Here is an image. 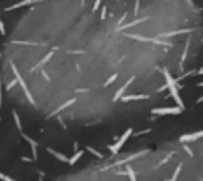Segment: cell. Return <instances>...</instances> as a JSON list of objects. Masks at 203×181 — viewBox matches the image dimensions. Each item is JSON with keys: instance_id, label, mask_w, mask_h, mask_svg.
<instances>
[{"instance_id": "cell-21", "label": "cell", "mask_w": 203, "mask_h": 181, "mask_svg": "<svg viewBox=\"0 0 203 181\" xmlns=\"http://www.w3.org/2000/svg\"><path fill=\"white\" fill-rule=\"evenodd\" d=\"M0 33L2 35H6V30H5V24L2 22V19H0Z\"/></svg>"}, {"instance_id": "cell-27", "label": "cell", "mask_w": 203, "mask_h": 181, "mask_svg": "<svg viewBox=\"0 0 203 181\" xmlns=\"http://www.w3.org/2000/svg\"><path fill=\"white\" fill-rule=\"evenodd\" d=\"M0 180H5V181H11L13 178H10V176H6V175H3V173H0Z\"/></svg>"}, {"instance_id": "cell-30", "label": "cell", "mask_w": 203, "mask_h": 181, "mask_svg": "<svg viewBox=\"0 0 203 181\" xmlns=\"http://www.w3.org/2000/svg\"><path fill=\"white\" fill-rule=\"evenodd\" d=\"M202 102H203V95L200 97V99H197V103H202Z\"/></svg>"}, {"instance_id": "cell-6", "label": "cell", "mask_w": 203, "mask_h": 181, "mask_svg": "<svg viewBox=\"0 0 203 181\" xmlns=\"http://www.w3.org/2000/svg\"><path fill=\"white\" fill-rule=\"evenodd\" d=\"M21 135H22V138H24L26 142H29L30 148H32V156H33V159H37V156H38V153H37V146H38V143H37L35 140H32L30 137H27L26 133H21Z\"/></svg>"}, {"instance_id": "cell-5", "label": "cell", "mask_w": 203, "mask_h": 181, "mask_svg": "<svg viewBox=\"0 0 203 181\" xmlns=\"http://www.w3.org/2000/svg\"><path fill=\"white\" fill-rule=\"evenodd\" d=\"M203 137V130L202 132H195V133H189V135H182L181 138H179V142L181 143H187V142H194V140H198Z\"/></svg>"}, {"instance_id": "cell-31", "label": "cell", "mask_w": 203, "mask_h": 181, "mask_svg": "<svg viewBox=\"0 0 203 181\" xmlns=\"http://www.w3.org/2000/svg\"><path fill=\"white\" fill-rule=\"evenodd\" d=\"M198 86H202V88H203V81H202V83H198Z\"/></svg>"}, {"instance_id": "cell-18", "label": "cell", "mask_w": 203, "mask_h": 181, "mask_svg": "<svg viewBox=\"0 0 203 181\" xmlns=\"http://www.w3.org/2000/svg\"><path fill=\"white\" fill-rule=\"evenodd\" d=\"M51 57H52V53H48V54H46V57H43V60H40V62H38V65H43V64H46ZM38 65H37V67H38Z\"/></svg>"}, {"instance_id": "cell-13", "label": "cell", "mask_w": 203, "mask_h": 181, "mask_svg": "<svg viewBox=\"0 0 203 181\" xmlns=\"http://www.w3.org/2000/svg\"><path fill=\"white\" fill-rule=\"evenodd\" d=\"M191 30H175V32H162L159 33V37H173V35H179V33H187Z\"/></svg>"}, {"instance_id": "cell-12", "label": "cell", "mask_w": 203, "mask_h": 181, "mask_svg": "<svg viewBox=\"0 0 203 181\" xmlns=\"http://www.w3.org/2000/svg\"><path fill=\"white\" fill-rule=\"evenodd\" d=\"M83 154H84V151H78V153H75V154H73V156L68 159V164H70V165H75L78 160L83 157Z\"/></svg>"}, {"instance_id": "cell-15", "label": "cell", "mask_w": 203, "mask_h": 181, "mask_svg": "<svg viewBox=\"0 0 203 181\" xmlns=\"http://www.w3.org/2000/svg\"><path fill=\"white\" fill-rule=\"evenodd\" d=\"M11 115H13V118H14L16 127H18V129H19V130H21V132H22V124H21V118H19L18 111H16V110H13V111H11Z\"/></svg>"}, {"instance_id": "cell-20", "label": "cell", "mask_w": 203, "mask_h": 181, "mask_svg": "<svg viewBox=\"0 0 203 181\" xmlns=\"http://www.w3.org/2000/svg\"><path fill=\"white\" fill-rule=\"evenodd\" d=\"M181 167H182V165H181V164H179V165L176 167V172H175V175H173V176H171V180H176V178H178V175H179V172H181Z\"/></svg>"}, {"instance_id": "cell-26", "label": "cell", "mask_w": 203, "mask_h": 181, "mask_svg": "<svg viewBox=\"0 0 203 181\" xmlns=\"http://www.w3.org/2000/svg\"><path fill=\"white\" fill-rule=\"evenodd\" d=\"M21 160H24V162H33L35 159H30V157H27V156H22Z\"/></svg>"}, {"instance_id": "cell-23", "label": "cell", "mask_w": 203, "mask_h": 181, "mask_svg": "<svg viewBox=\"0 0 203 181\" xmlns=\"http://www.w3.org/2000/svg\"><path fill=\"white\" fill-rule=\"evenodd\" d=\"M100 2H102V0H95V3H94V6H92V11H97V10H99Z\"/></svg>"}, {"instance_id": "cell-1", "label": "cell", "mask_w": 203, "mask_h": 181, "mask_svg": "<svg viewBox=\"0 0 203 181\" xmlns=\"http://www.w3.org/2000/svg\"><path fill=\"white\" fill-rule=\"evenodd\" d=\"M164 76H165V79H167V88H168V91H170L171 97H173L175 102L178 103V106H181V108L184 110L186 106H184V102H182L181 95H179V91H178L179 86L176 84V79L171 78V75H170V72H168V70H164Z\"/></svg>"}, {"instance_id": "cell-7", "label": "cell", "mask_w": 203, "mask_h": 181, "mask_svg": "<svg viewBox=\"0 0 203 181\" xmlns=\"http://www.w3.org/2000/svg\"><path fill=\"white\" fill-rule=\"evenodd\" d=\"M46 151H48L49 154H52V156L56 157L57 160H60V162H68V157H67L65 154H60V153H57V151L51 149V148H46Z\"/></svg>"}, {"instance_id": "cell-24", "label": "cell", "mask_w": 203, "mask_h": 181, "mask_svg": "<svg viewBox=\"0 0 203 181\" xmlns=\"http://www.w3.org/2000/svg\"><path fill=\"white\" fill-rule=\"evenodd\" d=\"M106 18V6H103L102 8V16H100V19H105Z\"/></svg>"}, {"instance_id": "cell-25", "label": "cell", "mask_w": 203, "mask_h": 181, "mask_svg": "<svg viewBox=\"0 0 203 181\" xmlns=\"http://www.w3.org/2000/svg\"><path fill=\"white\" fill-rule=\"evenodd\" d=\"M182 148H184V151H186V153H187V154H189V156H192V149H191V148H189V146H187V145H184V146H182Z\"/></svg>"}, {"instance_id": "cell-3", "label": "cell", "mask_w": 203, "mask_h": 181, "mask_svg": "<svg viewBox=\"0 0 203 181\" xmlns=\"http://www.w3.org/2000/svg\"><path fill=\"white\" fill-rule=\"evenodd\" d=\"M182 111L181 106H167V108H154L152 115H159V116H165V115H179Z\"/></svg>"}, {"instance_id": "cell-4", "label": "cell", "mask_w": 203, "mask_h": 181, "mask_svg": "<svg viewBox=\"0 0 203 181\" xmlns=\"http://www.w3.org/2000/svg\"><path fill=\"white\" fill-rule=\"evenodd\" d=\"M132 132H133V130H132V129H127L126 132L122 133V137H121V138L117 140V143H116V145L110 146V151H111V153H113V154H116L117 151H119L121 148H122V146H124V143L127 142V138H128V137L132 135Z\"/></svg>"}, {"instance_id": "cell-17", "label": "cell", "mask_w": 203, "mask_h": 181, "mask_svg": "<svg viewBox=\"0 0 203 181\" xmlns=\"http://www.w3.org/2000/svg\"><path fill=\"white\" fill-rule=\"evenodd\" d=\"M127 173H128V178H130V180H137V175H135V173H133V170H132V167H128L127 165Z\"/></svg>"}, {"instance_id": "cell-32", "label": "cell", "mask_w": 203, "mask_h": 181, "mask_svg": "<svg viewBox=\"0 0 203 181\" xmlns=\"http://www.w3.org/2000/svg\"><path fill=\"white\" fill-rule=\"evenodd\" d=\"M0 57H2V56H0Z\"/></svg>"}, {"instance_id": "cell-28", "label": "cell", "mask_w": 203, "mask_h": 181, "mask_svg": "<svg viewBox=\"0 0 203 181\" xmlns=\"http://www.w3.org/2000/svg\"><path fill=\"white\" fill-rule=\"evenodd\" d=\"M0 108H2V78H0Z\"/></svg>"}, {"instance_id": "cell-2", "label": "cell", "mask_w": 203, "mask_h": 181, "mask_svg": "<svg viewBox=\"0 0 203 181\" xmlns=\"http://www.w3.org/2000/svg\"><path fill=\"white\" fill-rule=\"evenodd\" d=\"M11 68H13V73L16 75V78H18V83L21 84V88H22V91L26 92V97H27V100H29L32 105H35V100H33V97H32V94L29 92V89H27V86H26V83H24V79L21 78V75H19V72H18V68H16V65L14 64H11Z\"/></svg>"}, {"instance_id": "cell-16", "label": "cell", "mask_w": 203, "mask_h": 181, "mask_svg": "<svg viewBox=\"0 0 203 181\" xmlns=\"http://www.w3.org/2000/svg\"><path fill=\"white\" fill-rule=\"evenodd\" d=\"M86 149L89 151V153H92L94 156H97V157H100V159H103V154H102V153H99V151H97V149H94L92 146H87Z\"/></svg>"}, {"instance_id": "cell-22", "label": "cell", "mask_w": 203, "mask_h": 181, "mask_svg": "<svg viewBox=\"0 0 203 181\" xmlns=\"http://www.w3.org/2000/svg\"><path fill=\"white\" fill-rule=\"evenodd\" d=\"M16 83H18V78H16V79H13V81H11V83H10V84H8V86H6V89H8V91H10V89H11V88H14V86H16Z\"/></svg>"}, {"instance_id": "cell-10", "label": "cell", "mask_w": 203, "mask_h": 181, "mask_svg": "<svg viewBox=\"0 0 203 181\" xmlns=\"http://www.w3.org/2000/svg\"><path fill=\"white\" fill-rule=\"evenodd\" d=\"M148 18H141V19H135V21H132V22H128V24L126 26H119L117 27V30H126V29H130V27H133V26H137V24H141V22H144Z\"/></svg>"}, {"instance_id": "cell-29", "label": "cell", "mask_w": 203, "mask_h": 181, "mask_svg": "<svg viewBox=\"0 0 203 181\" xmlns=\"http://www.w3.org/2000/svg\"><path fill=\"white\" fill-rule=\"evenodd\" d=\"M197 75H203V68H200V70H197Z\"/></svg>"}, {"instance_id": "cell-9", "label": "cell", "mask_w": 203, "mask_h": 181, "mask_svg": "<svg viewBox=\"0 0 203 181\" xmlns=\"http://www.w3.org/2000/svg\"><path fill=\"white\" fill-rule=\"evenodd\" d=\"M148 99V95H137V94H133V95H122L121 97V100L122 102H130V100H146Z\"/></svg>"}, {"instance_id": "cell-8", "label": "cell", "mask_w": 203, "mask_h": 181, "mask_svg": "<svg viewBox=\"0 0 203 181\" xmlns=\"http://www.w3.org/2000/svg\"><path fill=\"white\" fill-rule=\"evenodd\" d=\"M133 79H135V78H133V76H132V78H130V79H128V81L126 83V84H124V86H122V88H121L119 91H117V92H116V95H114V100H119V99H121V97H122V95H124V92H126V89L128 88V86H130V83H133Z\"/></svg>"}, {"instance_id": "cell-19", "label": "cell", "mask_w": 203, "mask_h": 181, "mask_svg": "<svg viewBox=\"0 0 203 181\" xmlns=\"http://www.w3.org/2000/svg\"><path fill=\"white\" fill-rule=\"evenodd\" d=\"M116 78H117V75H116V73H114V75H111L110 78H108V81L105 83V88H106V86H110V84H111V83H113V81H116Z\"/></svg>"}, {"instance_id": "cell-11", "label": "cell", "mask_w": 203, "mask_h": 181, "mask_svg": "<svg viewBox=\"0 0 203 181\" xmlns=\"http://www.w3.org/2000/svg\"><path fill=\"white\" fill-rule=\"evenodd\" d=\"M35 2H40V0H22V2H18L16 5H13V6H8V8H6V11H10V10H16V8H21V6L30 5V3H35Z\"/></svg>"}, {"instance_id": "cell-14", "label": "cell", "mask_w": 203, "mask_h": 181, "mask_svg": "<svg viewBox=\"0 0 203 181\" xmlns=\"http://www.w3.org/2000/svg\"><path fill=\"white\" fill-rule=\"evenodd\" d=\"M75 100H76V99H72V100H68V102H67V103H64V105H62V106H59V108H57L56 111H52V113H51V115L48 116V118H51V116H54V115H57V113H59V111H62L64 108H67V106H70V105H72L73 102H75Z\"/></svg>"}]
</instances>
